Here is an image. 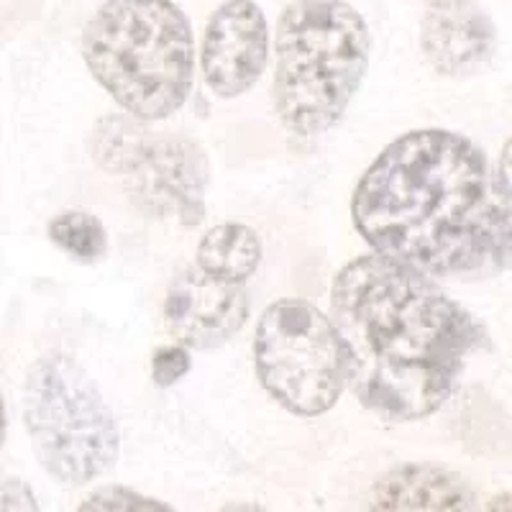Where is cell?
Here are the masks:
<instances>
[{"label":"cell","mask_w":512,"mask_h":512,"mask_svg":"<svg viewBox=\"0 0 512 512\" xmlns=\"http://www.w3.org/2000/svg\"><path fill=\"white\" fill-rule=\"evenodd\" d=\"M254 364L264 390L295 415H323L344 392V356L331 318L305 300L264 310L254 338Z\"/></svg>","instance_id":"6"},{"label":"cell","mask_w":512,"mask_h":512,"mask_svg":"<svg viewBox=\"0 0 512 512\" xmlns=\"http://www.w3.org/2000/svg\"><path fill=\"white\" fill-rule=\"evenodd\" d=\"M428 8H448V6H464V3H474V0H423Z\"/></svg>","instance_id":"16"},{"label":"cell","mask_w":512,"mask_h":512,"mask_svg":"<svg viewBox=\"0 0 512 512\" xmlns=\"http://www.w3.org/2000/svg\"><path fill=\"white\" fill-rule=\"evenodd\" d=\"M249 315V297L241 282H228L203 272L187 269L172 282L164 303V320L169 333L185 349H216L239 333Z\"/></svg>","instance_id":"9"},{"label":"cell","mask_w":512,"mask_h":512,"mask_svg":"<svg viewBox=\"0 0 512 512\" xmlns=\"http://www.w3.org/2000/svg\"><path fill=\"white\" fill-rule=\"evenodd\" d=\"M24 420L41 466L62 484L93 482L116 466V415L93 377L70 356H44L31 367Z\"/></svg>","instance_id":"5"},{"label":"cell","mask_w":512,"mask_h":512,"mask_svg":"<svg viewBox=\"0 0 512 512\" xmlns=\"http://www.w3.org/2000/svg\"><path fill=\"white\" fill-rule=\"evenodd\" d=\"M82 57L111 98L139 121H162L185 105L195 44L172 0H108L82 31Z\"/></svg>","instance_id":"3"},{"label":"cell","mask_w":512,"mask_h":512,"mask_svg":"<svg viewBox=\"0 0 512 512\" xmlns=\"http://www.w3.org/2000/svg\"><path fill=\"white\" fill-rule=\"evenodd\" d=\"M367 21L346 0H295L277 26L274 108L300 139L326 134L369 67Z\"/></svg>","instance_id":"4"},{"label":"cell","mask_w":512,"mask_h":512,"mask_svg":"<svg viewBox=\"0 0 512 512\" xmlns=\"http://www.w3.org/2000/svg\"><path fill=\"white\" fill-rule=\"evenodd\" d=\"M6 441V405H3V397H0V448Z\"/></svg>","instance_id":"17"},{"label":"cell","mask_w":512,"mask_h":512,"mask_svg":"<svg viewBox=\"0 0 512 512\" xmlns=\"http://www.w3.org/2000/svg\"><path fill=\"white\" fill-rule=\"evenodd\" d=\"M420 47L438 75H474L487 67L495 54V24L474 3L431 8L428 16L423 18Z\"/></svg>","instance_id":"10"},{"label":"cell","mask_w":512,"mask_h":512,"mask_svg":"<svg viewBox=\"0 0 512 512\" xmlns=\"http://www.w3.org/2000/svg\"><path fill=\"white\" fill-rule=\"evenodd\" d=\"M331 315L346 384L364 408L395 423L436 413L482 341L461 305L423 272L382 254L338 272Z\"/></svg>","instance_id":"1"},{"label":"cell","mask_w":512,"mask_h":512,"mask_svg":"<svg viewBox=\"0 0 512 512\" xmlns=\"http://www.w3.org/2000/svg\"><path fill=\"white\" fill-rule=\"evenodd\" d=\"M80 507L82 510H169V505L164 502L149 500V497H141L123 487L98 489Z\"/></svg>","instance_id":"14"},{"label":"cell","mask_w":512,"mask_h":512,"mask_svg":"<svg viewBox=\"0 0 512 512\" xmlns=\"http://www.w3.org/2000/svg\"><path fill=\"white\" fill-rule=\"evenodd\" d=\"M95 152L105 169L126 180L131 198L144 208L187 226L203 221L208 162L200 146L149 134L136 123L116 118L100 126Z\"/></svg>","instance_id":"7"},{"label":"cell","mask_w":512,"mask_h":512,"mask_svg":"<svg viewBox=\"0 0 512 512\" xmlns=\"http://www.w3.org/2000/svg\"><path fill=\"white\" fill-rule=\"evenodd\" d=\"M354 226L377 254L423 274H461L510 246V190L466 136L441 128L392 141L361 177Z\"/></svg>","instance_id":"2"},{"label":"cell","mask_w":512,"mask_h":512,"mask_svg":"<svg viewBox=\"0 0 512 512\" xmlns=\"http://www.w3.org/2000/svg\"><path fill=\"white\" fill-rule=\"evenodd\" d=\"M49 239L70 254L75 262L95 264L108 254V236H105L103 223L90 213L82 210H67L59 213L49 223Z\"/></svg>","instance_id":"13"},{"label":"cell","mask_w":512,"mask_h":512,"mask_svg":"<svg viewBox=\"0 0 512 512\" xmlns=\"http://www.w3.org/2000/svg\"><path fill=\"white\" fill-rule=\"evenodd\" d=\"M190 372V354L185 346H162L154 354L152 374L159 387H172Z\"/></svg>","instance_id":"15"},{"label":"cell","mask_w":512,"mask_h":512,"mask_svg":"<svg viewBox=\"0 0 512 512\" xmlns=\"http://www.w3.org/2000/svg\"><path fill=\"white\" fill-rule=\"evenodd\" d=\"M374 510H472V487L454 472L438 466H400L377 479Z\"/></svg>","instance_id":"11"},{"label":"cell","mask_w":512,"mask_h":512,"mask_svg":"<svg viewBox=\"0 0 512 512\" xmlns=\"http://www.w3.org/2000/svg\"><path fill=\"white\" fill-rule=\"evenodd\" d=\"M262 262V241L241 223H223L208 231L198 249V267L228 282H244Z\"/></svg>","instance_id":"12"},{"label":"cell","mask_w":512,"mask_h":512,"mask_svg":"<svg viewBox=\"0 0 512 512\" xmlns=\"http://www.w3.org/2000/svg\"><path fill=\"white\" fill-rule=\"evenodd\" d=\"M269 29L254 0H228L208 21L203 39V75L221 98H239L262 77Z\"/></svg>","instance_id":"8"}]
</instances>
